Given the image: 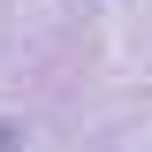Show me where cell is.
Wrapping results in <instances>:
<instances>
[{
  "label": "cell",
  "instance_id": "1",
  "mask_svg": "<svg viewBox=\"0 0 152 152\" xmlns=\"http://www.w3.org/2000/svg\"><path fill=\"white\" fill-rule=\"evenodd\" d=\"M0 152H23V129H15V122H0Z\"/></svg>",
  "mask_w": 152,
  "mask_h": 152
}]
</instances>
